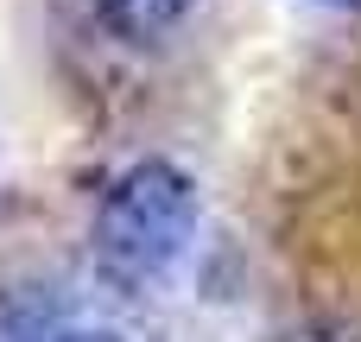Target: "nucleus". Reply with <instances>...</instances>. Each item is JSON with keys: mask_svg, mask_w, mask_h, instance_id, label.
Here are the masks:
<instances>
[{"mask_svg": "<svg viewBox=\"0 0 361 342\" xmlns=\"http://www.w3.org/2000/svg\"><path fill=\"white\" fill-rule=\"evenodd\" d=\"M324 6H343V13H361V0H324Z\"/></svg>", "mask_w": 361, "mask_h": 342, "instance_id": "39448f33", "label": "nucleus"}, {"mask_svg": "<svg viewBox=\"0 0 361 342\" xmlns=\"http://www.w3.org/2000/svg\"><path fill=\"white\" fill-rule=\"evenodd\" d=\"M311 342H361V330H317Z\"/></svg>", "mask_w": 361, "mask_h": 342, "instance_id": "20e7f679", "label": "nucleus"}, {"mask_svg": "<svg viewBox=\"0 0 361 342\" xmlns=\"http://www.w3.org/2000/svg\"><path fill=\"white\" fill-rule=\"evenodd\" d=\"M190 235H197V184H190V171H178L165 159L127 165L108 184L95 228H89L102 279L127 286V292L165 279L178 267V254L190 248Z\"/></svg>", "mask_w": 361, "mask_h": 342, "instance_id": "f257e3e1", "label": "nucleus"}, {"mask_svg": "<svg viewBox=\"0 0 361 342\" xmlns=\"http://www.w3.org/2000/svg\"><path fill=\"white\" fill-rule=\"evenodd\" d=\"M57 342H121L114 330H70V336H57Z\"/></svg>", "mask_w": 361, "mask_h": 342, "instance_id": "7ed1b4c3", "label": "nucleus"}, {"mask_svg": "<svg viewBox=\"0 0 361 342\" xmlns=\"http://www.w3.org/2000/svg\"><path fill=\"white\" fill-rule=\"evenodd\" d=\"M190 6L197 0H89V13L102 19V32L121 38V44H159V38H171L190 19Z\"/></svg>", "mask_w": 361, "mask_h": 342, "instance_id": "f03ea898", "label": "nucleus"}]
</instances>
